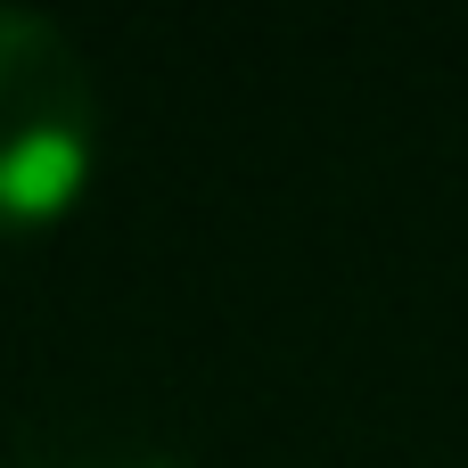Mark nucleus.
<instances>
[{
	"label": "nucleus",
	"instance_id": "f257e3e1",
	"mask_svg": "<svg viewBox=\"0 0 468 468\" xmlns=\"http://www.w3.org/2000/svg\"><path fill=\"white\" fill-rule=\"evenodd\" d=\"M99 140V90L58 16L0 0V239L74 206Z\"/></svg>",
	"mask_w": 468,
	"mask_h": 468
}]
</instances>
